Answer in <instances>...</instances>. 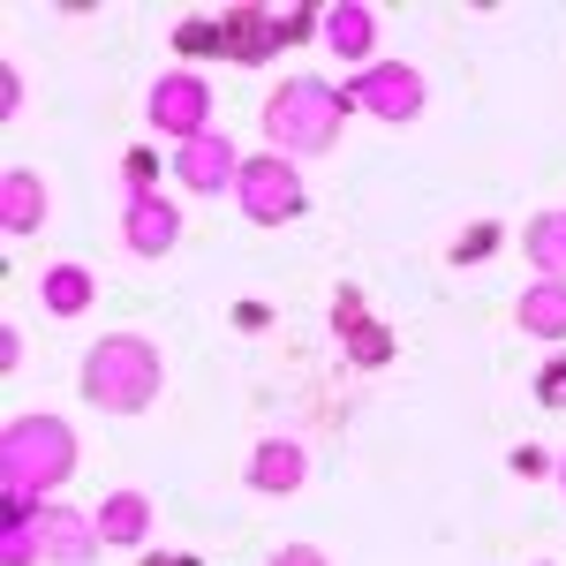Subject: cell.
Segmentation results:
<instances>
[{"label": "cell", "instance_id": "1", "mask_svg": "<svg viewBox=\"0 0 566 566\" xmlns=\"http://www.w3.org/2000/svg\"><path fill=\"white\" fill-rule=\"evenodd\" d=\"M69 469H76V438H69V423H53V416H23V423H8V438H0L8 499H39L45 483H61Z\"/></svg>", "mask_w": 566, "mask_h": 566}, {"label": "cell", "instance_id": "2", "mask_svg": "<svg viewBox=\"0 0 566 566\" xmlns=\"http://www.w3.org/2000/svg\"><path fill=\"white\" fill-rule=\"evenodd\" d=\"M84 392L98 408H114V416L151 408V400H159V355L144 348L136 333H114V340H98V348L84 355Z\"/></svg>", "mask_w": 566, "mask_h": 566}, {"label": "cell", "instance_id": "3", "mask_svg": "<svg viewBox=\"0 0 566 566\" xmlns=\"http://www.w3.org/2000/svg\"><path fill=\"white\" fill-rule=\"evenodd\" d=\"M340 122H348V98L333 84H287L272 106H264V136L287 144V151H333L340 144Z\"/></svg>", "mask_w": 566, "mask_h": 566}, {"label": "cell", "instance_id": "4", "mask_svg": "<svg viewBox=\"0 0 566 566\" xmlns=\"http://www.w3.org/2000/svg\"><path fill=\"white\" fill-rule=\"evenodd\" d=\"M234 197H242V212L264 219V227H280V219L303 212V181L287 159H250L242 175H234Z\"/></svg>", "mask_w": 566, "mask_h": 566}, {"label": "cell", "instance_id": "5", "mask_svg": "<svg viewBox=\"0 0 566 566\" xmlns=\"http://www.w3.org/2000/svg\"><path fill=\"white\" fill-rule=\"evenodd\" d=\"M31 544H39L45 566H91V552L106 544L84 514H69V506H31Z\"/></svg>", "mask_w": 566, "mask_h": 566}, {"label": "cell", "instance_id": "6", "mask_svg": "<svg viewBox=\"0 0 566 566\" xmlns=\"http://www.w3.org/2000/svg\"><path fill=\"white\" fill-rule=\"evenodd\" d=\"M355 106H363V114H378V122H416V114H423V76H416V69H400V61L363 69V76H355Z\"/></svg>", "mask_w": 566, "mask_h": 566}, {"label": "cell", "instance_id": "7", "mask_svg": "<svg viewBox=\"0 0 566 566\" xmlns=\"http://www.w3.org/2000/svg\"><path fill=\"white\" fill-rule=\"evenodd\" d=\"M205 114H212V84H197V76H167V84L151 91V122L175 136H205Z\"/></svg>", "mask_w": 566, "mask_h": 566}, {"label": "cell", "instance_id": "8", "mask_svg": "<svg viewBox=\"0 0 566 566\" xmlns=\"http://www.w3.org/2000/svg\"><path fill=\"white\" fill-rule=\"evenodd\" d=\"M122 234H129L136 258H167L175 234H181V219H175V205H159V197L144 189V197H129V212H122Z\"/></svg>", "mask_w": 566, "mask_h": 566}, {"label": "cell", "instance_id": "9", "mask_svg": "<svg viewBox=\"0 0 566 566\" xmlns=\"http://www.w3.org/2000/svg\"><path fill=\"white\" fill-rule=\"evenodd\" d=\"M242 175V167H234V151H227V136H189V144H181V181H189V189H227V181Z\"/></svg>", "mask_w": 566, "mask_h": 566}, {"label": "cell", "instance_id": "10", "mask_svg": "<svg viewBox=\"0 0 566 566\" xmlns=\"http://www.w3.org/2000/svg\"><path fill=\"white\" fill-rule=\"evenodd\" d=\"M250 483H258V491H295V483H303V446H295V438H264L258 461H250Z\"/></svg>", "mask_w": 566, "mask_h": 566}, {"label": "cell", "instance_id": "11", "mask_svg": "<svg viewBox=\"0 0 566 566\" xmlns=\"http://www.w3.org/2000/svg\"><path fill=\"white\" fill-rule=\"evenodd\" d=\"M98 536H106V544H144V536H151V499H144V491H114L106 514H98Z\"/></svg>", "mask_w": 566, "mask_h": 566}, {"label": "cell", "instance_id": "12", "mask_svg": "<svg viewBox=\"0 0 566 566\" xmlns=\"http://www.w3.org/2000/svg\"><path fill=\"white\" fill-rule=\"evenodd\" d=\"M39 219H45L39 175H8V181H0V227H8V234H31Z\"/></svg>", "mask_w": 566, "mask_h": 566}, {"label": "cell", "instance_id": "13", "mask_svg": "<svg viewBox=\"0 0 566 566\" xmlns=\"http://www.w3.org/2000/svg\"><path fill=\"white\" fill-rule=\"evenodd\" d=\"M522 325L536 333V340H559V333H566V280L528 287V295H522Z\"/></svg>", "mask_w": 566, "mask_h": 566}, {"label": "cell", "instance_id": "14", "mask_svg": "<svg viewBox=\"0 0 566 566\" xmlns=\"http://www.w3.org/2000/svg\"><path fill=\"white\" fill-rule=\"evenodd\" d=\"M45 310H61V317H76V310H91V295H98V287H91V272L84 264H53V272H45Z\"/></svg>", "mask_w": 566, "mask_h": 566}, {"label": "cell", "instance_id": "15", "mask_svg": "<svg viewBox=\"0 0 566 566\" xmlns=\"http://www.w3.org/2000/svg\"><path fill=\"white\" fill-rule=\"evenodd\" d=\"M528 258L544 264L552 280H566V212H544L536 227H528Z\"/></svg>", "mask_w": 566, "mask_h": 566}, {"label": "cell", "instance_id": "16", "mask_svg": "<svg viewBox=\"0 0 566 566\" xmlns=\"http://www.w3.org/2000/svg\"><path fill=\"white\" fill-rule=\"evenodd\" d=\"M325 39L340 45V53H370V8H333V15H325Z\"/></svg>", "mask_w": 566, "mask_h": 566}, {"label": "cell", "instance_id": "17", "mask_svg": "<svg viewBox=\"0 0 566 566\" xmlns=\"http://www.w3.org/2000/svg\"><path fill=\"white\" fill-rule=\"evenodd\" d=\"M340 317H348V340H355V355H363V363H378V355H386V340H378V333L363 325V310H355V295L340 303Z\"/></svg>", "mask_w": 566, "mask_h": 566}, {"label": "cell", "instance_id": "18", "mask_svg": "<svg viewBox=\"0 0 566 566\" xmlns=\"http://www.w3.org/2000/svg\"><path fill=\"white\" fill-rule=\"evenodd\" d=\"M272 566H333V559H325V552H310V544H295V552H280Z\"/></svg>", "mask_w": 566, "mask_h": 566}, {"label": "cell", "instance_id": "19", "mask_svg": "<svg viewBox=\"0 0 566 566\" xmlns=\"http://www.w3.org/2000/svg\"><path fill=\"white\" fill-rule=\"evenodd\" d=\"M544 400H552V408L566 400V363H552V370H544Z\"/></svg>", "mask_w": 566, "mask_h": 566}, {"label": "cell", "instance_id": "20", "mask_svg": "<svg viewBox=\"0 0 566 566\" xmlns=\"http://www.w3.org/2000/svg\"><path fill=\"white\" fill-rule=\"evenodd\" d=\"M151 566H189V559H151Z\"/></svg>", "mask_w": 566, "mask_h": 566}, {"label": "cell", "instance_id": "21", "mask_svg": "<svg viewBox=\"0 0 566 566\" xmlns=\"http://www.w3.org/2000/svg\"><path fill=\"white\" fill-rule=\"evenodd\" d=\"M559 483H566V469H559Z\"/></svg>", "mask_w": 566, "mask_h": 566}]
</instances>
